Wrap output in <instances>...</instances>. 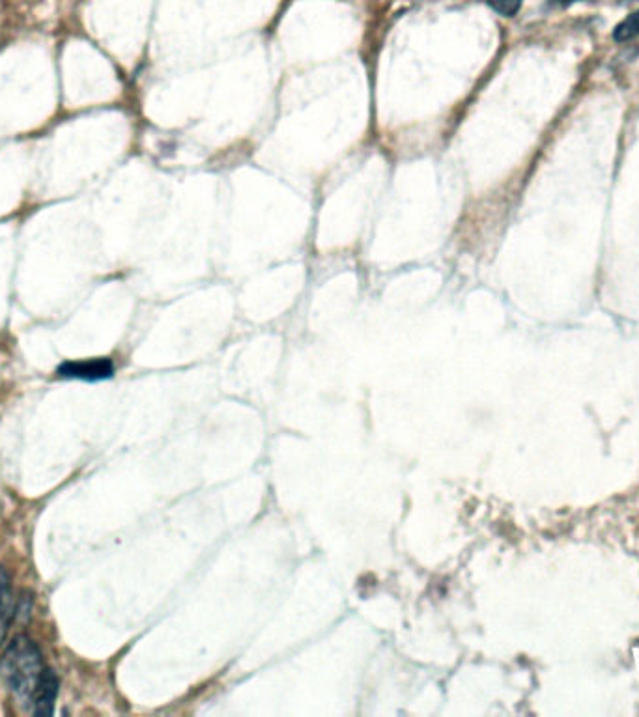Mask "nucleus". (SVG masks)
<instances>
[{"label":"nucleus","instance_id":"f257e3e1","mask_svg":"<svg viewBox=\"0 0 639 717\" xmlns=\"http://www.w3.org/2000/svg\"><path fill=\"white\" fill-rule=\"evenodd\" d=\"M44 671V658L38 645L26 636L15 637L0 660L2 680L23 703H32Z\"/></svg>","mask_w":639,"mask_h":717},{"label":"nucleus","instance_id":"f03ea898","mask_svg":"<svg viewBox=\"0 0 639 717\" xmlns=\"http://www.w3.org/2000/svg\"><path fill=\"white\" fill-rule=\"evenodd\" d=\"M58 376L68 379H84V382H100L111 378L114 374L113 361L103 358H83V361H66L58 366Z\"/></svg>","mask_w":639,"mask_h":717},{"label":"nucleus","instance_id":"7ed1b4c3","mask_svg":"<svg viewBox=\"0 0 639 717\" xmlns=\"http://www.w3.org/2000/svg\"><path fill=\"white\" fill-rule=\"evenodd\" d=\"M58 695V676L52 669H45L34 692L31 705L34 706V716H52L55 712V701Z\"/></svg>","mask_w":639,"mask_h":717},{"label":"nucleus","instance_id":"20e7f679","mask_svg":"<svg viewBox=\"0 0 639 717\" xmlns=\"http://www.w3.org/2000/svg\"><path fill=\"white\" fill-rule=\"evenodd\" d=\"M13 613H15V605H13L12 579L7 570L0 568V642L7 637Z\"/></svg>","mask_w":639,"mask_h":717},{"label":"nucleus","instance_id":"39448f33","mask_svg":"<svg viewBox=\"0 0 639 717\" xmlns=\"http://www.w3.org/2000/svg\"><path fill=\"white\" fill-rule=\"evenodd\" d=\"M639 36V10L638 12L630 13L628 18L620 21L619 25L615 26L614 39L615 42H630V39L638 38Z\"/></svg>","mask_w":639,"mask_h":717},{"label":"nucleus","instance_id":"423d86ee","mask_svg":"<svg viewBox=\"0 0 639 717\" xmlns=\"http://www.w3.org/2000/svg\"><path fill=\"white\" fill-rule=\"evenodd\" d=\"M488 4L503 18H514L524 4V0H488Z\"/></svg>","mask_w":639,"mask_h":717},{"label":"nucleus","instance_id":"0eeeda50","mask_svg":"<svg viewBox=\"0 0 639 717\" xmlns=\"http://www.w3.org/2000/svg\"><path fill=\"white\" fill-rule=\"evenodd\" d=\"M556 4H561V7H569L572 2H580V0H554Z\"/></svg>","mask_w":639,"mask_h":717}]
</instances>
